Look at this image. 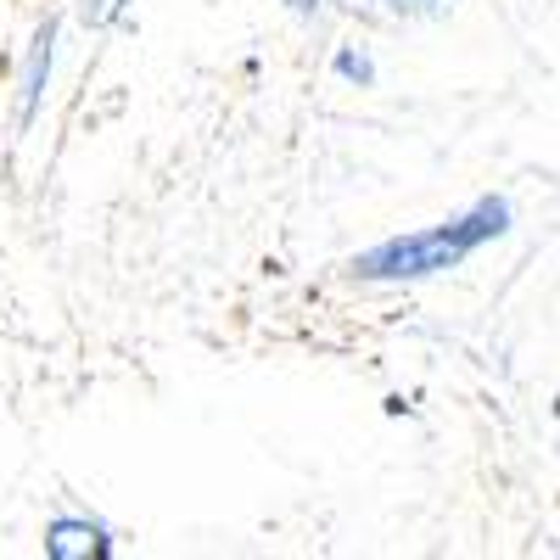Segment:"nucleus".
<instances>
[{
	"label": "nucleus",
	"mask_w": 560,
	"mask_h": 560,
	"mask_svg": "<svg viewBox=\"0 0 560 560\" xmlns=\"http://www.w3.org/2000/svg\"><path fill=\"white\" fill-rule=\"evenodd\" d=\"M124 7H129V0H73V18H79L90 34H102V28H113V23L124 18Z\"/></svg>",
	"instance_id": "39448f33"
},
{
	"label": "nucleus",
	"mask_w": 560,
	"mask_h": 560,
	"mask_svg": "<svg viewBox=\"0 0 560 560\" xmlns=\"http://www.w3.org/2000/svg\"><path fill=\"white\" fill-rule=\"evenodd\" d=\"M45 555H51V560H107L113 538H107L102 522L57 516V522H45Z\"/></svg>",
	"instance_id": "7ed1b4c3"
},
{
	"label": "nucleus",
	"mask_w": 560,
	"mask_h": 560,
	"mask_svg": "<svg viewBox=\"0 0 560 560\" xmlns=\"http://www.w3.org/2000/svg\"><path fill=\"white\" fill-rule=\"evenodd\" d=\"M516 213H510L504 197H477L465 213L427 224V230H409V236H387L376 247H364L359 258H348L353 280H370V287H404V280H432L448 275L471 258L488 242H504Z\"/></svg>",
	"instance_id": "f257e3e1"
},
{
	"label": "nucleus",
	"mask_w": 560,
	"mask_h": 560,
	"mask_svg": "<svg viewBox=\"0 0 560 560\" xmlns=\"http://www.w3.org/2000/svg\"><path fill=\"white\" fill-rule=\"evenodd\" d=\"M51 62H57V18H45L23 51V68H18V135L34 129L39 107H45V84H51Z\"/></svg>",
	"instance_id": "f03ea898"
},
{
	"label": "nucleus",
	"mask_w": 560,
	"mask_h": 560,
	"mask_svg": "<svg viewBox=\"0 0 560 560\" xmlns=\"http://www.w3.org/2000/svg\"><path fill=\"white\" fill-rule=\"evenodd\" d=\"M387 12H404V18H438L448 0H382Z\"/></svg>",
	"instance_id": "423d86ee"
},
{
	"label": "nucleus",
	"mask_w": 560,
	"mask_h": 560,
	"mask_svg": "<svg viewBox=\"0 0 560 560\" xmlns=\"http://www.w3.org/2000/svg\"><path fill=\"white\" fill-rule=\"evenodd\" d=\"M331 68H337V79L353 84V90H370V84H376V62H370V51H359V45H342V51L331 57Z\"/></svg>",
	"instance_id": "20e7f679"
},
{
	"label": "nucleus",
	"mask_w": 560,
	"mask_h": 560,
	"mask_svg": "<svg viewBox=\"0 0 560 560\" xmlns=\"http://www.w3.org/2000/svg\"><path fill=\"white\" fill-rule=\"evenodd\" d=\"M287 7H292L298 18H314V12H319V0H287Z\"/></svg>",
	"instance_id": "0eeeda50"
}]
</instances>
